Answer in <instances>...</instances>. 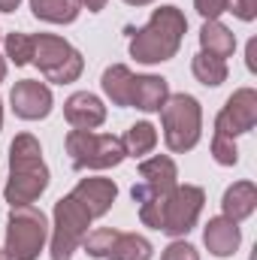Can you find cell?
<instances>
[{"label":"cell","mask_w":257,"mask_h":260,"mask_svg":"<svg viewBox=\"0 0 257 260\" xmlns=\"http://www.w3.org/2000/svg\"><path fill=\"white\" fill-rule=\"evenodd\" d=\"M206 194L197 185H176L170 194H164V206H160V233L179 239L185 233H191L200 212H203Z\"/></svg>","instance_id":"8"},{"label":"cell","mask_w":257,"mask_h":260,"mask_svg":"<svg viewBox=\"0 0 257 260\" xmlns=\"http://www.w3.org/2000/svg\"><path fill=\"white\" fill-rule=\"evenodd\" d=\"M49 188V167L43 160V148L30 133H18L9 145V182L3 197L12 206H30Z\"/></svg>","instance_id":"2"},{"label":"cell","mask_w":257,"mask_h":260,"mask_svg":"<svg viewBox=\"0 0 257 260\" xmlns=\"http://www.w3.org/2000/svg\"><path fill=\"white\" fill-rule=\"evenodd\" d=\"M12 112L24 121H40L52 112V88L40 79H21L9 91Z\"/></svg>","instance_id":"10"},{"label":"cell","mask_w":257,"mask_h":260,"mask_svg":"<svg viewBox=\"0 0 257 260\" xmlns=\"http://www.w3.org/2000/svg\"><path fill=\"white\" fill-rule=\"evenodd\" d=\"M79 0H30V12L49 24H70L79 18Z\"/></svg>","instance_id":"18"},{"label":"cell","mask_w":257,"mask_h":260,"mask_svg":"<svg viewBox=\"0 0 257 260\" xmlns=\"http://www.w3.org/2000/svg\"><path fill=\"white\" fill-rule=\"evenodd\" d=\"M221 209H224V218L230 221H245L251 218L257 209V188L254 182H233L227 191H224V200H221Z\"/></svg>","instance_id":"15"},{"label":"cell","mask_w":257,"mask_h":260,"mask_svg":"<svg viewBox=\"0 0 257 260\" xmlns=\"http://www.w3.org/2000/svg\"><path fill=\"white\" fill-rule=\"evenodd\" d=\"M257 124V91L254 88H239L227 97L224 109L215 118V136L236 139L239 133H248Z\"/></svg>","instance_id":"9"},{"label":"cell","mask_w":257,"mask_h":260,"mask_svg":"<svg viewBox=\"0 0 257 260\" xmlns=\"http://www.w3.org/2000/svg\"><path fill=\"white\" fill-rule=\"evenodd\" d=\"M139 188L148 191V194H170L176 185H179V170H176V160L167 157V154H154L148 160L139 164Z\"/></svg>","instance_id":"12"},{"label":"cell","mask_w":257,"mask_h":260,"mask_svg":"<svg viewBox=\"0 0 257 260\" xmlns=\"http://www.w3.org/2000/svg\"><path fill=\"white\" fill-rule=\"evenodd\" d=\"M254 55H257V43L254 40H251V43H248V58H245V64H248V70H251V73H254Z\"/></svg>","instance_id":"29"},{"label":"cell","mask_w":257,"mask_h":260,"mask_svg":"<svg viewBox=\"0 0 257 260\" xmlns=\"http://www.w3.org/2000/svg\"><path fill=\"white\" fill-rule=\"evenodd\" d=\"M0 260H12V257H9V254H6V251H3V248H0Z\"/></svg>","instance_id":"33"},{"label":"cell","mask_w":257,"mask_h":260,"mask_svg":"<svg viewBox=\"0 0 257 260\" xmlns=\"http://www.w3.org/2000/svg\"><path fill=\"white\" fill-rule=\"evenodd\" d=\"M3 79H6V61L0 58V82H3Z\"/></svg>","instance_id":"32"},{"label":"cell","mask_w":257,"mask_h":260,"mask_svg":"<svg viewBox=\"0 0 257 260\" xmlns=\"http://www.w3.org/2000/svg\"><path fill=\"white\" fill-rule=\"evenodd\" d=\"M115 239H118V230H112V227H97V230L85 233V239H82V248H85V254H88V257H94V260H109V251H112Z\"/></svg>","instance_id":"22"},{"label":"cell","mask_w":257,"mask_h":260,"mask_svg":"<svg viewBox=\"0 0 257 260\" xmlns=\"http://www.w3.org/2000/svg\"><path fill=\"white\" fill-rule=\"evenodd\" d=\"M160 124H164V142L170 151L182 154L191 151L203 133V109L191 94H170L160 106Z\"/></svg>","instance_id":"4"},{"label":"cell","mask_w":257,"mask_h":260,"mask_svg":"<svg viewBox=\"0 0 257 260\" xmlns=\"http://www.w3.org/2000/svg\"><path fill=\"white\" fill-rule=\"evenodd\" d=\"M64 145L73 170H112L127 157L121 136H112V133L70 130Z\"/></svg>","instance_id":"5"},{"label":"cell","mask_w":257,"mask_h":260,"mask_svg":"<svg viewBox=\"0 0 257 260\" xmlns=\"http://www.w3.org/2000/svg\"><path fill=\"white\" fill-rule=\"evenodd\" d=\"M21 0H0V12H15Z\"/></svg>","instance_id":"30"},{"label":"cell","mask_w":257,"mask_h":260,"mask_svg":"<svg viewBox=\"0 0 257 260\" xmlns=\"http://www.w3.org/2000/svg\"><path fill=\"white\" fill-rule=\"evenodd\" d=\"M127 6H148V3H154V0H124Z\"/></svg>","instance_id":"31"},{"label":"cell","mask_w":257,"mask_h":260,"mask_svg":"<svg viewBox=\"0 0 257 260\" xmlns=\"http://www.w3.org/2000/svg\"><path fill=\"white\" fill-rule=\"evenodd\" d=\"M79 6H85L88 12H100L106 6V0H79Z\"/></svg>","instance_id":"28"},{"label":"cell","mask_w":257,"mask_h":260,"mask_svg":"<svg viewBox=\"0 0 257 260\" xmlns=\"http://www.w3.org/2000/svg\"><path fill=\"white\" fill-rule=\"evenodd\" d=\"M118 197L112 179H82L67 197L55 203L52 224V260H73L94 218H103Z\"/></svg>","instance_id":"1"},{"label":"cell","mask_w":257,"mask_h":260,"mask_svg":"<svg viewBox=\"0 0 257 260\" xmlns=\"http://www.w3.org/2000/svg\"><path fill=\"white\" fill-rule=\"evenodd\" d=\"M185 30H188V18L182 15V9L160 6L151 12L148 24L130 37V58H136L139 64H164L176 58Z\"/></svg>","instance_id":"3"},{"label":"cell","mask_w":257,"mask_h":260,"mask_svg":"<svg viewBox=\"0 0 257 260\" xmlns=\"http://www.w3.org/2000/svg\"><path fill=\"white\" fill-rule=\"evenodd\" d=\"M227 12H233L242 21H254L257 15V0H227Z\"/></svg>","instance_id":"27"},{"label":"cell","mask_w":257,"mask_h":260,"mask_svg":"<svg viewBox=\"0 0 257 260\" xmlns=\"http://www.w3.org/2000/svg\"><path fill=\"white\" fill-rule=\"evenodd\" d=\"M160 260H200V254H197V248H194V245L182 242V239H176V242H170V245L164 248Z\"/></svg>","instance_id":"25"},{"label":"cell","mask_w":257,"mask_h":260,"mask_svg":"<svg viewBox=\"0 0 257 260\" xmlns=\"http://www.w3.org/2000/svg\"><path fill=\"white\" fill-rule=\"evenodd\" d=\"M0 127H3V103H0Z\"/></svg>","instance_id":"34"},{"label":"cell","mask_w":257,"mask_h":260,"mask_svg":"<svg viewBox=\"0 0 257 260\" xmlns=\"http://www.w3.org/2000/svg\"><path fill=\"white\" fill-rule=\"evenodd\" d=\"M212 157H215L221 167H233V164L239 160V148H236V139L212 136Z\"/></svg>","instance_id":"24"},{"label":"cell","mask_w":257,"mask_h":260,"mask_svg":"<svg viewBox=\"0 0 257 260\" xmlns=\"http://www.w3.org/2000/svg\"><path fill=\"white\" fill-rule=\"evenodd\" d=\"M200 52L227 61V58L236 52V37H233V30H230L227 24H221V21H206V24L200 27Z\"/></svg>","instance_id":"16"},{"label":"cell","mask_w":257,"mask_h":260,"mask_svg":"<svg viewBox=\"0 0 257 260\" xmlns=\"http://www.w3.org/2000/svg\"><path fill=\"white\" fill-rule=\"evenodd\" d=\"M151 242L139 233H118L112 251H109V260H151Z\"/></svg>","instance_id":"20"},{"label":"cell","mask_w":257,"mask_h":260,"mask_svg":"<svg viewBox=\"0 0 257 260\" xmlns=\"http://www.w3.org/2000/svg\"><path fill=\"white\" fill-rule=\"evenodd\" d=\"M194 6L206 21H218L227 12V0H194Z\"/></svg>","instance_id":"26"},{"label":"cell","mask_w":257,"mask_h":260,"mask_svg":"<svg viewBox=\"0 0 257 260\" xmlns=\"http://www.w3.org/2000/svg\"><path fill=\"white\" fill-rule=\"evenodd\" d=\"M100 85H103V94H106L115 106H130V91H133V73H130V67L112 64L103 73Z\"/></svg>","instance_id":"17"},{"label":"cell","mask_w":257,"mask_h":260,"mask_svg":"<svg viewBox=\"0 0 257 260\" xmlns=\"http://www.w3.org/2000/svg\"><path fill=\"white\" fill-rule=\"evenodd\" d=\"M30 64L40 67L46 82H55V85L76 82L82 76V70H85L82 55L67 43L64 37H55V34H37L34 37V61Z\"/></svg>","instance_id":"7"},{"label":"cell","mask_w":257,"mask_h":260,"mask_svg":"<svg viewBox=\"0 0 257 260\" xmlns=\"http://www.w3.org/2000/svg\"><path fill=\"white\" fill-rule=\"evenodd\" d=\"M3 43H6V58L15 67H24L34 61V37H27V34H9Z\"/></svg>","instance_id":"23"},{"label":"cell","mask_w":257,"mask_h":260,"mask_svg":"<svg viewBox=\"0 0 257 260\" xmlns=\"http://www.w3.org/2000/svg\"><path fill=\"white\" fill-rule=\"evenodd\" d=\"M64 118L76 130H94L106 121V106L97 94L91 91H76L64 103Z\"/></svg>","instance_id":"11"},{"label":"cell","mask_w":257,"mask_h":260,"mask_svg":"<svg viewBox=\"0 0 257 260\" xmlns=\"http://www.w3.org/2000/svg\"><path fill=\"white\" fill-rule=\"evenodd\" d=\"M191 70H194V76H197V82L206 85V88H218L221 82H227V61L212 58V55H206V52L194 55Z\"/></svg>","instance_id":"21"},{"label":"cell","mask_w":257,"mask_h":260,"mask_svg":"<svg viewBox=\"0 0 257 260\" xmlns=\"http://www.w3.org/2000/svg\"><path fill=\"white\" fill-rule=\"evenodd\" d=\"M49 239V221L37 206H12L6 218V254L12 260H37Z\"/></svg>","instance_id":"6"},{"label":"cell","mask_w":257,"mask_h":260,"mask_svg":"<svg viewBox=\"0 0 257 260\" xmlns=\"http://www.w3.org/2000/svg\"><path fill=\"white\" fill-rule=\"evenodd\" d=\"M121 142H124V154L127 157H142V154H148L157 145V130L148 121H136V124L127 127V133L121 136Z\"/></svg>","instance_id":"19"},{"label":"cell","mask_w":257,"mask_h":260,"mask_svg":"<svg viewBox=\"0 0 257 260\" xmlns=\"http://www.w3.org/2000/svg\"><path fill=\"white\" fill-rule=\"evenodd\" d=\"M170 97V85L160 76H133V91H130V106L142 112H160V106Z\"/></svg>","instance_id":"14"},{"label":"cell","mask_w":257,"mask_h":260,"mask_svg":"<svg viewBox=\"0 0 257 260\" xmlns=\"http://www.w3.org/2000/svg\"><path fill=\"white\" fill-rule=\"evenodd\" d=\"M203 242L209 248V254L215 257H233L239 251V242H242V230L236 221L230 218H209L206 230H203Z\"/></svg>","instance_id":"13"}]
</instances>
